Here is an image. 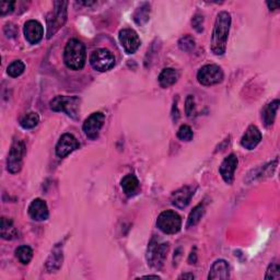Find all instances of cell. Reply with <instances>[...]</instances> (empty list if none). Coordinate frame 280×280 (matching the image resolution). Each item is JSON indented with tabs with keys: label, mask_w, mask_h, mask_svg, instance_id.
<instances>
[{
	"label": "cell",
	"mask_w": 280,
	"mask_h": 280,
	"mask_svg": "<svg viewBox=\"0 0 280 280\" xmlns=\"http://www.w3.org/2000/svg\"><path fill=\"white\" fill-rule=\"evenodd\" d=\"M158 229L164 234H175L182 228V219L173 210H165L157 219Z\"/></svg>",
	"instance_id": "6"
},
{
	"label": "cell",
	"mask_w": 280,
	"mask_h": 280,
	"mask_svg": "<svg viewBox=\"0 0 280 280\" xmlns=\"http://www.w3.org/2000/svg\"><path fill=\"white\" fill-rule=\"evenodd\" d=\"M82 5H85V6H91V5H93V4H95V2H83V3H81Z\"/></svg>",
	"instance_id": "40"
},
{
	"label": "cell",
	"mask_w": 280,
	"mask_h": 280,
	"mask_svg": "<svg viewBox=\"0 0 280 280\" xmlns=\"http://www.w3.org/2000/svg\"><path fill=\"white\" fill-rule=\"evenodd\" d=\"M80 147V143L71 134H64L56 145V155L58 158H66Z\"/></svg>",
	"instance_id": "12"
},
{
	"label": "cell",
	"mask_w": 280,
	"mask_h": 280,
	"mask_svg": "<svg viewBox=\"0 0 280 280\" xmlns=\"http://www.w3.org/2000/svg\"><path fill=\"white\" fill-rule=\"evenodd\" d=\"M104 122H105V115L103 113L95 112L85 120L82 130L89 139L94 140L99 137L100 132L104 125Z\"/></svg>",
	"instance_id": "10"
},
{
	"label": "cell",
	"mask_w": 280,
	"mask_h": 280,
	"mask_svg": "<svg viewBox=\"0 0 280 280\" xmlns=\"http://www.w3.org/2000/svg\"><path fill=\"white\" fill-rule=\"evenodd\" d=\"M230 278V266L224 260L216 261L209 270L208 279H229Z\"/></svg>",
	"instance_id": "19"
},
{
	"label": "cell",
	"mask_w": 280,
	"mask_h": 280,
	"mask_svg": "<svg viewBox=\"0 0 280 280\" xmlns=\"http://www.w3.org/2000/svg\"><path fill=\"white\" fill-rule=\"evenodd\" d=\"M203 215H205V207H203L202 203H199V205L196 206L191 211L190 216H188L187 224H186L187 228H192V226H195L196 224H197L201 220Z\"/></svg>",
	"instance_id": "25"
},
{
	"label": "cell",
	"mask_w": 280,
	"mask_h": 280,
	"mask_svg": "<svg viewBox=\"0 0 280 280\" xmlns=\"http://www.w3.org/2000/svg\"><path fill=\"white\" fill-rule=\"evenodd\" d=\"M142 278H156V279H160L158 275H148V276H143Z\"/></svg>",
	"instance_id": "39"
},
{
	"label": "cell",
	"mask_w": 280,
	"mask_h": 280,
	"mask_svg": "<svg viewBox=\"0 0 280 280\" xmlns=\"http://www.w3.org/2000/svg\"><path fill=\"white\" fill-rule=\"evenodd\" d=\"M40 123V116L35 112H30L21 118L20 125L24 130H32Z\"/></svg>",
	"instance_id": "26"
},
{
	"label": "cell",
	"mask_w": 280,
	"mask_h": 280,
	"mask_svg": "<svg viewBox=\"0 0 280 280\" xmlns=\"http://www.w3.org/2000/svg\"><path fill=\"white\" fill-rule=\"evenodd\" d=\"M86 46L81 41L71 39L67 42L64 50L65 65L71 70H81L86 65Z\"/></svg>",
	"instance_id": "2"
},
{
	"label": "cell",
	"mask_w": 280,
	"mask_h": 280,
	"mask_svg": "<svg viewBox=\"0 0 280 280\" xmlns=\"http://www.w3.org/2000/svg\"><path fill=\"white\" fill-rule=\"evenodd\" d=\"M16 256L21 264L28 265L33 259V249L28 245H21L16 249Z\"/></svg>",
	"instance_id": "27"
},
{
	"label": "cell",
	"mask_w": 280,
	"mask_h": 280,
	"mask_svg": "<svg viewBox=\"0 0 280 280\" xmlns=\"http://www.w3.org/2000/svg\"><path fill=\"white\" fill-rule=\"evenodd\" d=\"M26 155V145L22 140H14L10 148V152L7 160V169L12 174L21 171L23 165V157Z\"/></svg>",
	"instance_id": "8"
},
{
	"label": "cell",
	"mask_w": 280,
	"mask_h": 280,
	"mask_svg": "<svg viewBox=\"0 0 280 280\" xmlns=\"http://www.w3.org/2000/svg\"><path fill=\"white\" fill-rule=\"evenodd\" d=\"M170 245L168 242H163L160 239L154 237L149 242L147 248V262L148 265L156 269H160L164 265L168 256Z\"/></svg>",
	"instance_id": "3"
},
{
	"label": "cell",
	"mask_w": 280,
	"mask_h": 280,
	"mask_svg": "<svg viewBox=\"0 0 280 280\" xmlns=\"http://www.w3.org/2000/svg\"><path fill=\"white\" fill-rule=\"evenodd\" d=\"M119 43L127 54H134L140 47L141 41L137 32L133 29H123L119 31Z\"/></svg>",
	"instance_id": "11"
},
{
	"label": "cell",
	"mask_w": 280,
	"mask_h": 280,
	"mask_svg": "<svg viewBox=\"0 0 280 280\" xmlns=\"http://www.w3.org/2000/svg\"><path fill=\"white\" fill-rule=\"evenodd\" d=\"M262 140V133L255 125L248 126L244 135L241 138V145L247 150H253Z\"/></svg>",
	"instance_id": "17"
},
{
	"label": "cell",
	"mask_w": 280,
	"mask_h": 280,
	"mask_svg": "<svg viewBox=\"0 0 280 280\" xmlns=\"http://www.w3.org/2000/svg\"><path fill=\"white\" fill-rule=\"evenodd\" d=\"M120 186H122V190L124 194L128 197H132L135 196L139 191V181L136 177L134 174H127L120 181Z\"/></svg>",
	"instance_id": "20"
},
{
	"label": "cell",
	"mask_w": 280,
	"mask_h": 280,
	"mask_svg": "<svg viewBox=\"0 0 280 280\" xmlns=\"http://www.w3.org/2000/svg\"><path fill=\"white\" fill-rule=\"evenodd\" d=\"M279 100H274L272 102H270L266 108L264 109L263 111V120L264 124L266 127L271 126L275 122V118L277 115V112L279 109Z\"/></svg>",
	"instance_id": "23"
},
{
	"label": "cell",
	"mask_w": 280,
	"mask_h": 280,
	"mask_svg": "<svg viewBox=\"0 0 280 280\" xmlns=\"http://www.w3.org/2000/svg\"><path fill=\"white\" fill-rule=\"evenodd\" d=\"M192 26L196 32L201 33L203 31V17L201 14H195L192 19Z\"/></svg>",
	"instance_id": "33"
},
{
	"label": "cell",
	"mask_w": 280,
	"mask_h": 280,
	"mask_svg": "<svg viewBox=\"0 0 280 280\" xmlns=\"http://www.w3.org/2000/svg\"><path fill=\"white\" fill-rule=\"evenodd\" d=\"M179 47L183 52H192L195 47V40L191 35H184L182 36L179 41Z\"/></svg>",
	"instance_id": "29"
},
{
	"label": "cell",
	"mask_w": 280,
	"mask_h": 280,
	"mask_svg": "<svg viewBox=\"0 0 280 280\" xmlns=\"http://www.w3.org/2000/svg\"><path fill=\"white\" fill-rule=\"evenodd\" d=\"M180 77V74L177 70L174 69V68H165L161 71V73L159 74V85L161 86V88L166 89L170 88L171 86L175 85L177 79Z\"/></svg>",
	"instance_id": "21"
},
{
	"label": "cell",
	"mask_w": 280,
	"mask_h": 280,
	"mask_svg": "<svg viewBox=\"0 0 280 280\" xmlns=\"http://www.w3.org/2000/svg\"><path fill=\"white\" fill-rule=\"evenodd\" d=\"M231 27V16L229 12L221 11L216 18L213 36H211V52L217 56H221L225 53L226 42Z\"/></svg>",
	"instance_id": "1"
},
{
	"label": "cell",
	"mask_w": 280,
	"mask_h": 280,
	"mask_svg": "<svg viewBox=\"0 0 280 280\" xmlns=\"http://www.w3.org/2000/svg\"><path fill=\"white\" fill-rule=\"evenodd\" d=\"M267 6H268V8L270 10H277L279 8V6H280V3L279 2H268L267 3Z\"/></svg>",
	"instance_id": "37"
},
{
	"label": "cell",
	"mask_w": 280,
	"mask_h": 280,
	"mask_svg": "<svg viewBox=\"0 0 280 280\" xmlns=\"http://www.w3.org/2000/svg\"><path fill=\"white\" fill-rule=\"evenodd\" d=\"M24 69H26V65L22 63L21 60H16V62H13L9 65L8 69H7V72H8L10 77L17 78L24 72Z\"/></svg>",
	"instance_id": "28"
},
{
	"label": "cell",
	"mask_w": 280,
	"mask_h": 280,
	"mask_svg": "<svg viewBox=\"0 0 280 280\" xmlns=\"http://www.w3.org/2000/svg\"><path fill=\"white\" fill-rule=\"evenodd\" d=\"M194 137V133L192 128L188 125H182L180 127V130L177 132V138L182 141H191L193 140Z\"/></svg>",
	"instance_id": "30"
},
{
	"label": "cell",
	"mask_w": 280,
	"mask_h": 280,
	"mask_svg": "<svg viewBox=\"0 0 280 280\" xmlns=\"http://www.w3.org/2000/svg\"><path fill=\"white\" fill-rule=\"evenodd\" d=\"M238 157L231 154L230 156L226 157L222 161L220 168H219V172H220V175L222 176L223 181L226 184L231 185L234 181V172H236L238 168Z\"/></svg>",
	"instance_id": "13"
},
{
	"label": "cell",
	"mask_w": 280,
	"mask_h": 280,
	"mask_svg": "<svg viewBox=\"0 0 280 280\" xmlns=\"http://www.w3.org/2000/svg\"><path fill=\"white\" fill-rule=\"evenodd\" d=\"M90 65L96 71H109L115 66V57L107 48L95 49L90 56Z\"/></svg>",
	"instance_id": "7"
},
{
	"label": "cell",
	"mask_w": 280,
	"mask_h": 280,
	"mask_svg": "<svg viewBox=\"0 0 280 280\" xmlns=\"http://www.w3.org/2000/svg\"><path fill=\"white\" fill-rule=\"evenodd\" d=\"M197 80L202 86L218 85L223 80V71L218 65H206L199 69Z\"/></svg>",
	"instance_id": "9"
},
{
	"label": "cell",
	"mask_w": 280,
	"mask_h": 280,
	"mask_svg": "<svg viewBox=\"0 0 280 280\" xmlns=\"http://www.w3.org/2000/svg\"><path fill=\"white\" fill-rule=\"evenodd\" d=\"M64 261V254H63V246L56 245L53 248L52 253L49 254L48 259L45 263V269L48 272H56L60 269Z\"/></svg>",
	"instance_id": "18"
},
{
	"label": "cell",
	"mask_w": 280,
	"mask_h": 280,
	"mask_svg": "<svg viewBox=\"0 0 280 280\" xmlns=\"http://www.w3.org/2000/svg\"><path fill=\"white\" fill-rule=\"evenodd\" d=\"M0 230H2V238L4 240H14L19 238V233L18 230L16 229V226L13 225V222L11 219L3 217L2 218V224H0Z\"/></svg>",
	"instance_id": "22"
},
{
	"label": "cell",
	"mask_w": 280,
	"mask_h": 280,
	"mask_svg": "<svg viewBox=\"0 0 280 280\" xmlns=\"http://www.w3.org/2000/svg\"><path fill=\"white\" fill-rule=\"evenodd\" d=\"M172 118H173V122L176 123L179 118H180V111H179V108H177V103L175 102L173 104V109H172Z\"/></svg>",
	"instance_id": "35"
},
{
	"label": "cell",
	"mask_w": 280,
	"mask_h": 280,
	"mask_svg": "<svg viewBox=\"0 0 280 280\" xmlns=\"http://www.w3.org/2000/svg\"><path fill=\"white\" fill-rule=\"evenodd\" d=\"M23 33L26 40L30 44H37L40 43L44 36V28L36 20H30L24 24Z\"/></svg>",
	"instance_id": "14"
},
{
	"label": "cell",
	"mask_w": 280,
	"mask_h": 280,
	"mask_svg": "<svg viewBox=\"0 0 280 280\" xmlns=\"http://www.w3.org/2000/svg\"><path fill=\"white\" fill-rule=\"evenodd\" d=\"M67 2H55L54 11L47 18V37H52L60 28H63L67 20Z\"/></svg>",
	"instance_id": "5"
},
{
	"label": "cell",
	"mask_w": 280,
	"mask_h": 280,
	"mask_svg": "<svg viewBox=\"0 0 280 280\" xmlns=\"http://www.w3.org/2000/svg\"><path fill=\"white\" fill-rule=\"evenodd\" d=\"M81 100L78 96L57 95L49 102V108L54 112H64L72 119L79 118Z\"/></svg>",
	"instance_id": "4"
},
{
	"label": "cell",
	"mask_w": 280,
	"mask_h": 280,
	"mask_svg": "<svg viewBox=\"0 0 280 280\" xmlns=\"http://www.w3.org/2000/svg\"><path fill=\"white\" fill-rule=\"evenodd\" d=\"M185 113L187 117H193L196 113V105H195V99L193 95H188L185 101Z\"/></svg>",
	"instance_id": "32"
},
{
	"label": "cell",
	"mask_w": 280,
	"mask_h": 280,
	"mask_svg": "<svg viewBox=\"0 0 280 280\" xmlns=\"http://www.w3.org/2000/svg\"><path fill=\"white\" fill-rule=\"evenodd\" d=\"M28 213L35 221H45L47 220L49 216L46 202L41 198H36L30 203Z\"/></svg>",
	"instance_id": "16"
},
{
	"label": "cell",
	"mask_w": 280,
	"mask_h": 280,
	"mask_svg": "<svg viewBox=\"0 0 280 280\" xmlns=\"http://www.w3.org/2000/svg\"><path fill=\"white\" fill-rule=\"evenodd\" d=\"M194 278H195V276H194L193 274H188V272H187V274L181 275V276L179 277V279H188V280H192V279H194Z\"/></svg>",
	"instance_id": "38"
},
{
	"label": "cell",
	"mask_w": 280,
	"mask_h": 280,
	"mask_svg": "<svg viewBox=\"0 0 280 280\" xmlns=\"http://www.w3.org/2000/svg\"><path fill=\"white\" fill-rule=\"evenodd\" d=\"M280 278V266L278 263H271L266 271V275H265V279H271V280H277Z\"/></svg>",
	"instance_id": "31"
},
{
	"label": "cell",
	"mask_w": 280,
	"mask_h": 280,
	"mask_svg": "<svg viewBox=\"0 0 280 280\" xmlns=\"http://www.w3.org/2000/svg\"><path fill=\"white\" fill-rule=\"evenodd\" d=\"M197 262V254H196V247L194 248V252L192 251L190 257H188V263L190 264H196Z\"/></svg>",
	"instance_id": "36"
},
{
	"label": "cell",
	"mask_w": 280,
	"mask_h": 280,
	"mask_svg": "<svg viewBox=\"0 0 280 280\" xmlns=\"http://www.w3.org/2000/svg\"><path fill=\"white\" fill-rule=\"evenodd\" d=\"M16 2H3L0 4V16H7L14 10Z\"/></svg>",
	"instance_id": "34"
},
{
	"label": "cell",
	"mask_w": 280,
	"mask_h": 280,
	"mask_svg": "<svg viewBox=\"0 0 280 280\" xmlns=\"http://www.w3.org/2000/svg\"><path fill=\"white\" fill-rule=\"evenodd\" d=\"M194 195L193 188L190 186H184L175 191L172 194L171 202L174 207L179 209H184L191 202V199Z\"/></svg>",
	"instance_id": "15"
},
{
	"label": "cell",
	"mask_w": 280,
	"mask_h": 280,
	"mask_svg": "<svg viewBox=\"0 0 280 280\" xmlns=\"http://www.w3.org/2000/svg\"><path fill=\"white\" fill-rule=\"evenodd\" d=\"M149 16H150V5L145 3L142 4L139 8L136 9L133 18H134V21L136 22V24L141 27L143 24H146L149 21Z\"/></svg>",
	"instance_id": "24"
}]
</instances>
